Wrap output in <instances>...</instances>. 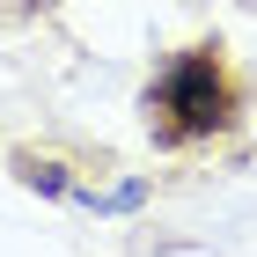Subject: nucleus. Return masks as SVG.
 <instances>
[{
    "mask_svg": "<svg viewBox=\"0 0 257 257\" xmlns=\"http://www.w3.org/2000/svg\"><path fill=\"white\" fill-rule=\"evenodd\" d=\"M22 177L37 184V191H66V177H59V162H22Z\"/></svg>",
    "mask_w": 257,
    "mask_h": 257,
    "instance_id": "2",
    "label": "nucleus"
},
{
    "mask_svg": "<svg viewBox=\"0 0 257 257\" xmlns=\"http://www.w3.org/2000/svg\"><path fill=\"white\" fill-rule=\"evenodd\" d=\"M228 74L213 66V52H184L169 74L147 88V118L162 125V140H198L228 125Z\"/></svg>",
    "mask_w": 257,
    "mask_h": 257,
    "instance_id": "1",
    "label": "nucleus"
}]
</instances>
